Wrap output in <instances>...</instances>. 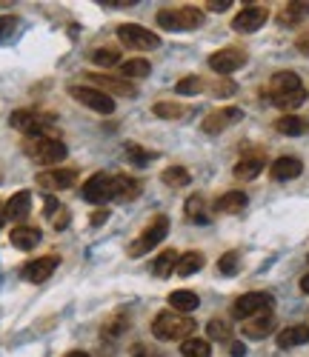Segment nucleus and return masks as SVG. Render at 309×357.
<instances>
[{
    "instance_id": "obj_1",
    "label": "nucleus",
    "mask_w": 309,
    "mask_h": 357,
    "mask_svg": "<svg viewBox=\"0 0 309 357\" xmlns=\"http://www.w3.org/2000/svg\"><path fill=\"white\" fill-rule=\"evenodd\" d=\"M195 323L189 315H181V312H160L155 320H152V334L158 340H189V334L195 332Z\"/></svg>"
},
{
    "instance_id": "obj_2",
    "label": "nucleus",
    "mask_w": 309,
    "mask_h": 357,
    "mask_svg": "<svg viewBox=\"0 0 309 357\" xmlns=\"http://www.w3.org/2000/svg\"><path fill=\"white\" fill-rule=\"evenodd\" d=\"M23 152L29 155V160H35L40 166H55L66 157V143H60L58 137H49V135H35V137H26Z\"/></svg>"
},
{
    "instance_id": "obj_3",
    "label": "nucleus",
    "mask_w": 309,
    "mask_h": 357,
    "mask_svg": "<svg viewBox=\"0 0 309 357\" xmlns=\"http://www.w3.org/2000/svg\"><path fill=\"white\" fill-rule=\"evenodd\" d=\"M203 23V12L195 6H169L158 12V26L166 31H192Z\"/></svg>"
},
{
    "instance_id": "obj_4",
    "label": "nucleus",
    "mask_w": 309,
    "mask_h": 357,
    "mask_svg": "<svg viewBox=\"0 0 309 357\" xmlns=\"http://www.w3.org/2000/svg\"><path fill=\"white\" fill-rule=\"evenodd\" d=\"M166 232H169V217L166 215H158V217H152L149 223H146V229L138 235V240L129 246V257H140V254H149L160 240L166 237Z\"/></svg>"
},
{
    "instance_id": "obj_5",
    "label": "nucleus",
    "mask_w": 309,
    "mask_h": 357,
    "mask_svg": "<svg viewBox=\"0 0 309 357\" xmlns=\"http://www.w3.org/2000/svg\"><path fill=\"white\" fill-rule=\"evenodd\" d=\"M272 312V295L269 291H247L232 303V317L238 320H249L258 315H269Z\"/></svg>"
},
{
    "instance_id": "obj_6",
    "label": "nucleus",
    "mask_w": 309,
    "mask_h": 357,
    "mask_svg": "<svg viewBox=\"0 0 309 357\" xmlns=\"http://www.w3.org/2000/svg\"><path fill=\"white\" fill-rule=\"evenodd\" d=\"M118 38H121V43H123L126 49H132V52H149V49H158V46H160V40H158L155 31L143 29V26H138V23H123V26H118Z\"/></svg>"
},
{
    "instance_id": "obj_7",
    "label": "nucleus",
    "mask_w": 309,
    "mask_h": 357,
    "mask_svg": "<svg viewBox=\"0 0 309 357\" xmlns=\"http://www.w3.org/2000/svg\"><path fill=\"white\" fill-rule=\"evenodd\" d=\"M69 94L80 106L97 111V115H112V111H115V101H112L106 92L95 89V86H69Z\"/></svg>"
},
{
    "instance_id": "obj_8",
    "label": "nucleus",
    "mask_w": 309,
    "mask_h": 357,
    "mask_svg": "<svg viewBox=\"0 0 309 357\" xmlns=\"http://www.w3.org/2000/svg\"><path fill=\"white\" fill-rule=\"evenodd\" d=\"M269 18V9L261 6V3H252L247 9H240L235 18H232V29L240 31V35H249V31H258Z\"/></svg>"
},
{
    "instance_id": "obj_9",
    "label": "nucleus",
    "mask_w": 309,
    "mask_h": 357,
    "mask_svg": "<svg viewBox=\"0 0 309 357\" xmlns=\"http://www.w3.org/2000/svg\"><path fill=\"white\" fill-rule=\"evenodd\" d=\"M243 63H247V52L238 46H230V49H221V52H215L212 57H209V69L218 72V75H232L243 66Z\"/></svg>"
},
{
    "instance_id": "obj_10",
    "label": "nucleus",
    "mask_w": 309,
    "mask_h": 357,
    "mask_svg": "<svg viewBox=\"0 0 309 357\" xmlns=\"http://www.w3.org/2000/svg\"><path fill=\"white\" fill-rule=\"evenodd\" d=\"M243 118V111L238 106H223V109H215V111H209V115L203 118L201 129L206 135H221L223 129H230L232 123H238Z\"/></svg>"
},
{
    "instance_id": "obj_11",
    "label": "nucleus",
    "mask_w": 309,
    "mask_h": 357,
    "mask_svg": "<svg viewBox=\"0 0 309 357\" xmlns=\"http://www.w3.org/2000/svg\"><path fill=\"white\" fill-rule=\"evenodd\" d=\"M9 123H12V129H18V132L35 137V135H43V126L49 120H46V115H40L35 109H18V111H12Z\"/></svg>"
},
{
    "instance_id": "obj_12",
    "label": "nucleus",
    "mask_w": 309,
    "mask_h": 357,
    "mask_svg": "<svg viewBox=\"0 0 309 357\" xmlns=\"http://www.w3.org/2000/svg\"><path fill=\"white\" fill-rule=\"evenodd\" d=\"M89 80L95 83V89H101L106 94H118V97H135L138 89L132 80L126 77H115V75H89Z\"/></svg>"
},
{
    "instance_id": "obj_13",
    "label": "nucleus",
    "mask_w": 309,
    "mask_h": 357,
    "mask_svg": "<svg viewBox=\"0 0 309 357\" xmlns=\"http://www.w3.org/2000/svg\"><path fill=\"white\" fill-rule=\"evenodd\" d=\"M58 263H60V257L58 254H46V257H35V261H29L26 266H23V280H29V283H43V280H49L52 278V272L58 269Z\"/></svg>"
},
{
    "instance_id": "obj_14",
    "label": "nucleus",
    "mask_w": 309,
    "mask_h": 357,
    "mask_svg": "<svg viewBox=\"0 0 309 357\" xmlns=\"http://www.w3.org/2000/svg\"><path fill=\"white\" fill-rule=\"evenodd\" d=\"M77 181L75 169H49L38 174V186L46 191H60V189H72Z\"/></svg>"
},
{
    "instance_id": "obj_15",
    "label": "nucleus",
    "mask_w": 309,
    "mask_h": 357,
    "mask_svg": "<svg viewBox=\"0 0 309 357\" xmlns=\"http://www.w3.org/2000/svg\"><path fill=\"white\" fill-rule=\"evenodd\" d=\"M140 194V181L129 174H115L109 181V200H132Z\"/></svg>"
},
{
    "instance_id": "obj_16",
    "label": "nucleus",
    "mask_w": 309,
    "mask_h": 357,
    "mask_svg": "<svg viewBox=\"0 0 309 357\" xmlns=\"http://www.w3.org/2000/svg\"><path fill=\"white\" fill-rule=\"evenodd\" d=\"M109 181H112V177L103 174V172L92 174L89 181L84 183V189H80L84 200H86V203H103V200H109Z\"/></svg>"
},
{
    "instance_id": "obj_17",
    "label": "nucleus",
    "mask_w": 309,
    "mask_h": 357,
    "mask_svg": "<svg viewBox=\"0 0 309 357\" xmlns=\"http://www.w3.org/2000/svg\"><path fill=\"white\" fill-rule=\"evenodd\" d=\"M243 337H249V340H264L275 332V317L272 315H258V317H249V320H243V326H240Z\"/></svg>"
},
{
    "instance_id": "obj_18",
    "label": "nucleus",
    "mask_w": 309,
    "mask_h": 357,
    "mask_svg": "<svg viewBox=\"0 0 309 357\" xmlns=\"http://www.w3.org/2000/svg\"><path fill=\"white\" fill-rule=\"evenodd\" d=\"M269 172H272V177H275V181H295V177L304 172V163H301V160L298 157H278V160H275V163L269 166Z\"/></svg>"
},
{
    "instance_id": "obj_19",
    "label": "nucleus",
    "mask_w": 309,
    "mask_h": 357,
    "mask_svg": "<svg viewBox=\"0 0 309 357\" xmlns=\"http://www.w3.org/2000/svg\"><path fill=\"white\" fill-rule=\"evenodd\" d=\"M298 89H304V83H301V77L295 72H278V75H272V80H269V94L272 97L298 92Z\"/></svg>"
},
{
    "instance_id": "obj_20",
    "label": "nucleus",
    "mask_w": 309,
    "mask_h": 357,
    "mask_svg": "<svg viewBox=\"0 0 309 357\" xmlns=\"http://www.w3.org/2000/svg\"><path fill=\"white\" fill-rule=\"evenodd\" d=\"M32 212V194L29 191H18L12 194V198L6 200V220H26Z\"/></svg>"
},
{
    "instance_id": "obj_21",
    "label": "nucleus",
    "mask_w": 309,
    "mask_h": 357,
    "mask_svg": "<svg viewBox=\"0 0 309 357\" xmlns=\"http://www.w3.org/2000/svg\"><path fill=\"white\" fill-rule=\"evenodd\" d=\"M247 194L243 191H226V194H221V198L215 200V212L218 215H238V212H243V209H247Z\"/></svg>"
},
{
    "instance_id": "obj_22",
    "label": "nucleus",
    "mask_w": 309,
    "mask_h": 357,
    "mask_svg": "<svg viewBox=\"0 0 309 357\" xmlns=\"http://www.w3.org/2000/svg\"><path fill=\"white\" fill-rule=\"evenodd\" d=\"M9 240H12V246L14 249H21V252H32L40 243V232L38 229H32V226H14L12 229V235H9Z\"/></svg>"
},
{
    "instance_id": "obj_23",
    "label": "nucleus",
    "mask_w": 309,
    "mask_h": 357,
    "mask_svg": "<svg viewBox=\"0 0 309 357\" xmlns=\"http://www.w3.org/2000/svg\"><path fill=\"white\" fill-rule=\"evenodd\" d=\"M275 129H278L281 135H286V137H301V135L309 132V120L298 118V115H284V118L275 120Z\"/></svg>"
},
{
    "instance_id": "obj_24",
    "label": "nucleus",
    "mask_w": 309,
    "mask_h": 357,
    "mask_svg": "<svg viewBox=\"0 0 309 357\" xmlns=\"http://www.w3.org/2000/svg\"><path fill=\"white\" fill-rule=\"evenodd\" d=\"M261 172H264V157L261 155L240 157L238 166H235V177H238V181H255Z\"/></svg>"
},
{
    "instance_id": "obj_25",
    "label": "nucleus",
    "mask_w": 309,
    "mask_h": 357,
    "mask_svg": "<svg viewBox=\"0 0 309 357\" xmlns=\"http://www.w3.org/2000/svg\"><path fill=\"white\" fill-rule=\"evenodd\" d=\"M198 295L195 291H186V289H177V291H172L169 295V306H172V312H181V315H189V312H195L198 309Z\"/></svg>"
},
{
    "instance_id": "obj_26",
    "label": "nucleus",
    "mask_w": 309,
    "mask_h": 357,
    "mask_svg": "<svg viewBox=\"0 0 309 357\" xmlns=\"http://www.w3.org/2000/svg\"><path fill=\"white\" fill-rule=\"evenodd\" d=\"M301 343H309V326H286L278 334V346L281 349H295Z\"/></svg>"
},
{
    "instance_id": "obj_27",
    "label": "nucleus",
    "mask_w": 309,
    "mask_h": 357,
    "mask_svg": "<svg viewBox=\"0 0 309 357\" xmlns=\"http://www.w3.org/2000/svg\"><path fill=\"white\" fill-rule=\"evenodd\" d=\"M306 14H309V3H286L278 12V23L281 26H298Z\"/></svg>"
},
{
    "instance_id": "obj_28",
    "label": "nucleus",
    "mask_w": 309,
    "mask_h": 357,
    "mask_svg": "<svg viewBox=\"0 0 309 357\" xmlns=\"http://www.w3.org/2000/svg\"><path fill=\"white\" fill-rule=\"evenodd\" d=\"M203 254L201 252H186V254H181L177 257V266H175V272L181 274V278H189V274H195V272H201L203 269Z\"/></svg>"
},
{
    "instance_id": "obj_29",
    "label": "nucleus",
    "mask_w": 309,
    "mask_h": 357,
    "mask_svg": "<svg viewBox=\"0 0 309 357\" xmlns=\"http://www.w3.org/2000/svg\"><path fill=\"white\" fill-rule=\"evenodd\" d=\"M177 254L175 249H166V252H160L158 257H155V266H152V274L155 278H169V274L175 272V266H177Z\"/></svg>"
},
{
    "instance_id": "obj_30",
    "label": "nucleus",
    "mask_w": 309,
    "mask_h": 357,
    "mask_svg": "<svg viewBox=\"0 0 309 357\" xmlns=\"http://www.w3.org/2000/svg\"><path fill=\"white\" fill-rule=\"evenodd\" d=\"M160 181H164L169 189H184V186L192 183V174L184 166H169V169L160 172Z\"/></svg>"
},
{
    "instance_id": "obj_31",
    "label": "nucleus",
    "mask_w": 309,
    "mask_h": 357,
    "mask_svg": "<svg viewBox=\"0 0 309 357\" xmlns=\"http://www.w3.org/2000/svg\"><path fill=\"white\" fill-rule=\"evenodd\" d=\"M149 72H152V63L143 60V57H132V60L121 63V75H123L126 80H132V77H146Z\"/></svg>"
},
{
    "instance_id": "obj_32",
    "label": "nucleus",
    "mask_w": 309,
    "mask_h": 357,
    "mask_svg": "<svg viewBox=\"0 0 309 357\" xmlns=\"http://www.w3.org/2000/svg\"><path fill=\"white\" fill-rule=\"evenodd\" d=\"M181 354H184V357H212V349H209V340L189 337V340H184Z\"/></svg>"
},
{
    "instance_id": "obj_33",
    "label": "nucleus",
    "mask_w": 309,
    "mask_h": 357,
    "mask_svg": "<svg viewBox=\"0 0 309 357\" xmlns=\"http://www.w3.org/2000/svg\"><path fill=\"white\" fill-rule=\"evenodd\" d=\"M152 111L158 118H164V120H177V118H184L189 109L181 106V103H172V101H160V103L152 106Z\"/></svg>"
},
{
    "instance_id": "obj_34",
    "label": "nucleus",
    "mask_w": 309,
    "mask_h": 357,
    "mask_svg": "<svg viewBox=\"0 0 309 357\" xmlns=\"http://www.w3.org/2000/svg\"><path fill=\"white\" fill-rule=\"evenodd\" d=\"M304 101H306V89H298V92H289V94L272 97V103L278 106V109H284V111H292V109L304 106Z\"/></svg>"
},
{
    "instance_id": "obj_35",
    "label": "nucleus",
    "mask_w": 309,
    "mask_h": 357,
    "mask_svg": "<svg viewBox=\"0 0 309 357\" xmlns=\"http://www.w3.org/2000/svg\"><path fill=\"white\" fill-rule=\"evenodd\" d=\"M92 60L97 63V66L112 69V66H118V63H121V52H115V49H95Z\"/></svg>"
},
{
    "instance_id": "obj_36",
    "label": "nucleus",
    "mask_w": 309,
    "mask_h": 357,
    "mask_svg": "<svg viewBox=\"0 0 309 357\" xmlns=\"http://www.w3.org/2000/svg\"><path fill=\"white\" fill-rule=\"evenodd\" d=\"M184 212H186V217L195 220V223H203V220H206V215H203V198H201V194H192V198L186 200V206H184Z\"/></svg>"
},
{
    "instance_id": "obj_37",
    "label": "nucleus",
    "mask_w": 309,
    "mask_h": 357,
    "mask_svg": "<svg viewBox=\"0 0 309 357\" xmlns=\"http://www.w3.org/2000/svg\"><path fill=\"white\" fill-rule=\"evenodd\" d=\"M201 89H203V80L198 75H186L184 80H177V83H175L177 94H198Z\"/></svg>"
},
{
    "instance_id": "obj_38",
    "label": "nucleus",
    "mask_w": 309,
    "mask_h": 357,
    "mask_svg": "<svg viewBox=\"0 0 309 357\" xmlns=\"http://www.w3.org/2000/svg\"><path fill=\"white\" fill-rule=\"evenodd\" d=\"M206 334L212 337V340H230V334H232V326L230 323H223V320H209V326H206Z\"/></svg>"
},
{
    "instance_id": "obj_39",
    "label": "nucleus",
    "mask_w": 309,
    "mask_h": 357,
    "mask_svg": "<svg viewBox=\"0 0 309 357\" xmlns=\"http://www.w3.org/2000/svg\"><path fill=\"white\" fill-rule=\"evenodd\" d=\"M218 269H221L223 274H238V269H240V254H238V252H226L221 261H218Z\"/></svg>"
},
{
    "instance_id": "obj_40",
    "label": "nucleus",
    "mask_w": 309,
    "mask_h": 357,
    "mask_svg": "<svg viewBox=\"0 0 309 357\" xmlns=\"http://www.w3.org/2000/svg\"><path fill=\"white\" fill-rule=\"evenodd\" d=\"M126 326H129V317L121 312V315H115L109 323H106V329H103V334L106 337H118V334H123L126 332Z\"/></svg>"
},
{
    "instance_id": "obj_41",
    "label": "nucleus",
    "mask_w": 309,
    "mask_h": 357,
    "mask_svg": "<svg viewBox=\"0 0 309 357\" xmlns=\"http://www.w3.org/2000/svg\"><path fill=\"white\" fill-rule=\"evenodd\" d=\"M126 155H129V157H132V160H135V163H140V166H143V163H149V160L155 157L152 152H143V149H140V146H138V143H129V146H126Z\"/></svg>"
},
{
    "instance_id": "obj_42",
    "label": "nucleus",
    "mask_w": 309,
    "mask_h": 357,
    "mask_svg": "<svg viewBox=\"0 0 309 357\" xmlns=\"http://www.w3.org/2000/svg\"><path fill=\"white\" fill-rule=\"evenodd\" d=\"M14 29H18V18H14V14H3V18H0V40L9 38Z\"/></svg>"
},
{
    "instance_id": "obj_43",
    "label": "nucleus",
    "mask_w": 309,
    "mask_h": 357,
    "mask_svg": "<svg viewBox=\"0 0 309 357\" xmlns=\"http://www.w3.org/2000/svg\"><path fill=\"white\" fill-rule=\"evenodd\" d=\"M52 226H55L58 232H63V229H66V226H69V209H63V206H60V212L52 217Z\"/></svg>"
},
{
    "instance_id": "obj_44",
    "label": "nucleus",
    "mask_w": 309,
    "mask_h": 357,
    "mask_svg": "<svg viewBox=\"0 0 309 357\" xmlns=\"http://www.w3.org/2000/svg\"><path fill=\"white\" fill-rule=\"evenodd\" d=\"M295 49L304 55V57H309V29H304L301 35H298V40H295Z\"/></svg>"
},
{
    "instance_id": "obj_45",
    "label": "nucleus",
    "mask_w": 309,
    "mask_h": 357,
    "mask_svg": "<svg viewBox=\"0 0 309 357\" xmlns=\"http://www.w3.org/2000/svg\"><path fill=\"white\" fill-rule=\"evenodd\" d=\"M43 209H46V212H43V215H46L49 220H52V217H55V215L60 212V203H58L55 198H46V203H43Z\"/></svg>"
},
{
    "instance_id": "obj_46",
    "label": "nucleus",
    "mask_w": 309,
    "mask_h": 357,
    "mask_svg": "<svg viewBox=\"0 0 309 357\" xmlns=\"http://www.w3.org/2000/svg\"><path fill=\"white\" fill-rule=\"evenodd\" d=\"M209 12H226L232 6V0H209V3H203Z\"/></svg>"
},
{
    "instance_id": "obj_47",
    "label": "nucleus",
    "mask_w": 309,
    "mask_h": 357,
    "mask_svg": "<svg viewBox=\"0 0 309 357\" xmlns=\"http://www.w3.org/2000/svg\"><path fill=\"white\" fill-rule=\"evenodd\" d=\"M106 217H109V209H97V212L92 215V226H101Z\"/></svg>"
},
{
    "instance_id": "obj_48",
    "label": "nucleus",
    "mask_w": 309,
    "mask_h": 357,
    "mask_svg": "<svg viewBox=\"0 0 309 357\" xmlns=\"http://www.w3.org/2000/svg\"><path fill=\"white\" fill-rule=\"evenodd\" d=\"M215 92H218V94H223V92L230 94V92H235V86H232V83H223V80H221V83H215Z\"/></svg>"
},
{
    "instance_id": "obj_49",
    "label": "nucleus",
    "mask_w": 309,
    "mask_h": 357,
    "mask_svg": "<svg viewBox=\"0 0 309 357\" xmlns=\"http://www.w3.org/2000/svg\"><path fill=\"white\" fill-rule=\"evenodd\" d=\"M301 291H304V295H309V274H304V278H301Z\"/></svg>"
},
{
    "instance_id": "obj_50",
    "label": "nucleus",
    "mask_w": 309,
    "mask_h": 357,
    "mask_svg": "<svg viewBox=\"0 0 309 357\" xmlns=\"http://www.w3.org/2000/svg\"><path fill=\"white\" fill-rule=\"evenodd\" d=\"M232 357H243V346L240 343H232Z\"/></svg>"
},
{
    "instance_id": "obj_51",
    "label": "nucleus",
    "mask_w": 309,
    "mask_h": 357,
    "mask_svg": "<svg viewBox=\"0 0 309 357\" xmlns=\"http://www.w3.org/2000/svg\"><path fill=\"white\" fill-rule=\"evenodd\" d=\"M6 223V203H0V226Z\"/></svg>"
},
{
    "instance_id": "obj_52",
    "label": "nucleus",
    "mask_w": 309,
    "mask_h": 357,
    "mask_svg": "<svg viewBox=\"0 0 309 357\" xmlns=\"http://www.w3.org/2000/svg\"><path fill=\"white\" fill-rule=\"evenodd\" d=\"M66 357H89V354H86V352H69Z\"/></svg>"
},
{
    "instance_id": "obj_53",
    "label": "nucleus",
    "mask_w": 309,
    "mask_h": 357,
    "mask_svg": "<svg viewBox=\"0 0 309 357\" xmlns=\"http://www.w3.org/2000/svg\"><path fill=\"white\" fill-rule=\"evenodd\" d=\"M306 261H309V257H306Z\"/></svg>"
}]
</instances>
